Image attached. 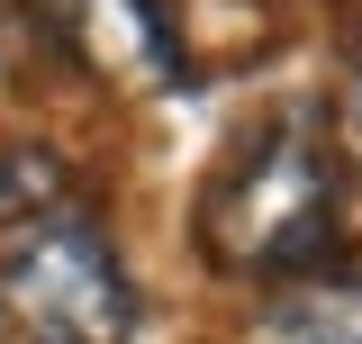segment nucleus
Returning <instances> with one entry per match:
<instances>
[{"label":"nucleus","instance_id":"1","mask_svg":"<svg viewBox=\"0 0 362 344\" xmlns=\"http://www.w3.org/2000/svg\"><path fill=\"white\" fill-rule=\"evenodd\" d=\"M335 209H344L335 145H326L317 118L290 109L218 164L209 200H199V245L226 272H290L335 236Z\"/></svg>","mask_w":362,"mask_h":344},{"label":"nucleus","instance_id":"2","mask_svg":"<svg viewBox=\"0 0 362 344\" xmlns=\"http://www.w3.org/2000/svg\"><path fill=\"white\" fill-rule=\"evenodd\" d=\"M127 326L136 290L100 227H28L0 254V344H127Z\"/></svg>","mask_w":362,"mask_h":344},{"label":"nucleus","instance_id":"3","mask_svg":"<svg viewBox=\"0 0 362 344\" xmlns=\"http://www.w3.org/2000/svg\"><path fill=\"white\" fill-rule=\"evenodd\" d=\"M263 344H362V281H308L263 317Z\"/></svg>","mask_w":362,"mask_h":344},{"label":"nucleus","instance_id":"4","mask_svg":"<svg viewBox=\"0 0 362 344\" xmlns=\"http://www.w3.org/2000/svg\"><path fill=\"white\" fill-rule=\"evenodd\" d=\"M54 190V154H0V209H28V200H45Z\"/></svg>","mask_w":362,"mask_h":344},{"label":"nucleus","instance_id":"5","mask_svg":"<svg viewBox=\"0 0 362 344\" xmlns=\"http://www.w3.org/2000/svg\"><path fill=\"white\" fill-rule=\"evenodd\" d=\"M344 118H354V136H362V73H354V100H344Z\"/></svg>","mask_w":362,"mask_h":344}]
</instances>
